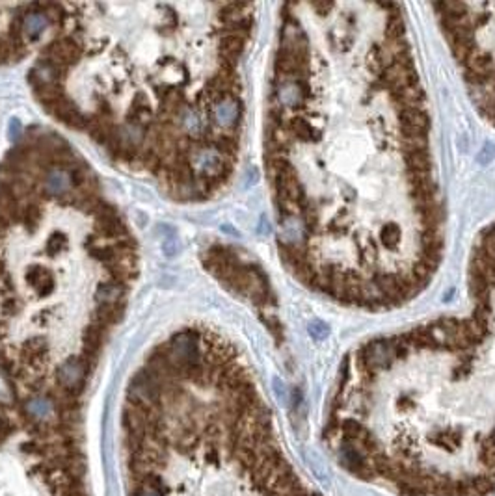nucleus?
I'll list each match as a JSON object with an SVG mask.
<instances>
[{
    "instance_id": "obj_17",
    "label": "nucleus",
    "mask_w": 495,
    "mask_h": 496,
    "mask_svg": "<svg viewBox=\"0 0 495 496\" xmlns=\"http://www.w3.org/2000/svg\"><path fill=\"white\" fill-rule=\"evenodd\" d=\"M19 309H21V303L15 296H4L0 299V316L2 318H12L17 314Z\"/></svg>"
},
{
    "instance_id": "obj_4",
    "label": "nucleus",
    "mask_w": 495,
    "mask_h": 496,
    "mask_svg": "<svg viewBox=\"0 0 495 496\" xmlns=\"http://www.w3.org/2000/svg\"><path fill=\"white\" fill-rule=\"evenodd\" d=\"M88 372H90V368L82 357H68L56 368V387L63 390L65 394L77 398L84 390Z\"/></svg>"
},
{
    "instance_id": "obj_6",
    "label": "nucleus",
    "mask_w": 495,
    "mask_h": 496,
    "mask_svg": "<svg viewBox=\"0 0 495 496\" xmlns=\"http://www.w3.org/2000/svg\"><path fill=\"white\" fill-rule=\"evenodd\" d=\"M82 56V45L71 38L69 34L60 35L54 41H51L45 49V58L47 62H51L52 65H56L58 69H62L68 73V69L71 65L79 62Z\"/></svg>"
},
{
    "instance_id": "obj_3",
    "label": "nucleus",
    "mask_w": 495,
    "mask_h": 496,
    "mask_svg": "<svg viewBox=\"0 0 495 496\" xmlns=\"http://www.w3.org/2000/svg\"><path fill=\"white\" fill-rule=\"evenodd\" d=\"M171 125L177 132L184 136L192 143H203L212 132V123L209 112L203 110L200 104H184L179 112L173 115Z\"/></svg>"
},
{
    "instance_id": "obj_2",
    "label": "nucleus",
    "mask_w": 495,
    "mask_h": 496,
    "mask_svg": "<svg viewBox=\"0 0 495 496\" xmlns=\"http://www.w3.org/2000/svg\"><path fill=\"white\" fill-rule=\"evenodd\" d=\"M187 163L196 181L205 188V193L217 192L228 181L233 171V160L223 157L217 147L203 143H192L187 154Z\"/></svg>"
},
{
    "instance_id": "obj_13",
    "label": "nucleus",
    "mask_w": 495,
    "mask_h": 496,
    "mask_svg": "<svg viewBox=\"0 0 495 496\" xmlns=\"http://www.w3.org/2000/svg\"><path fill=\"white\" fill-rule=\"evenodd\" d=\"M123 298H125V285H120V282H103L95 290L97 305L123 303Z\"/></svg>"
},
{
    "instance_id": "obj_1",
    "label": "nucleus",
    "mask_w": 495,
    "mask_h": 496,
    "mask_svg": "<svg viewBox=\"0 0 495 496\" xmlns=\"http://www.w3.org/2000/svg\"><path fill=\"white\" fill-rule=\"evenodd\" d=\"M162 426L182 459V496H320L285 456L253 383L222 389L217 411L184 418L179 435Z\"/></svg>"
},
{
    "instance_id": "obj_10",
    "label": "nucleus",
    "mask_w": 495,
    "mask_h": 496,
    "mask_svg": "<svg viewBox=\"0 0 495 496\" xmlns=\"http://www.w3.org/2000/svg\"><path fill=\"white\" fill-rule=\"evenodd\" d=\"M65 71L58 69L47 60H40L36 63L34 69L30 71V84L34 86V90H43L49 86H58L62 82Z\"/></svg>"
},
{
    "instance_id": "obj_8",
    "label": "nucleus",
    "mask_w": 495,
    "mask_h": 496,
    "mask_svg": "<svg viewBox=\"0 0 495 496\" xmlns=\"http://www.w3.org/2000/svg\"><path fill=\"white\" fill-rule=\"evenodd\" d=\"M73 177L69 170L62 166H51L49 170L43 171V193L47 198L65 201L73 193Z\"/></svg>"
},
{
    "instance_id": "obj_5",
    "label": "nucleus",
    "mask_w": 495,
    "mask_h": 496,
    "mask_svg": "<svg viewBox=\"0 0 495 496\" xmlns=\"http://www.w3.org/2000/svg\"><path fill=\"white\" fill-rule=\"evenodd\" d=\"M209 118L212 127L220 132H235L240 118H242V104L237 95H228L218 99L209 108Z\"/></svg>"
},
{
    "instance_id": "obj_9",
    "label": "nucleus",
    "mask_w": 495,
    "mask_h": 496,
    "mask_svg": "<svg viewBox=\"0 0 495 496\" xmlns=\"http://www.w3.org/2000/svg\"><path fill=\"white\" fill-rule=\"evenodd\" d=\"M26 282H29L30 290L38 296V298H47L54 292L56 288V279L49 268L45 266H30L26 270Z\"/></svg>"
},
{
    "instance_id": "obj_19",
    "label": "nucleus",
    "mask_w": 495,
    "mask_h": 496,
    "mask_svg": "<svg viewBox=\"0 0 495 496\" xmlns=\"http://www.w3.org/2000/svg\"><path fill=\"white\" fill-rule=\"evenodd\" d=\"M162 249H164V253L168 255V257H173V255L177 253V240L175 237H168L162 242Z\"/></svg>"
},
{
    "instance_id": "obj_12",
    "label": "nucleus",
    "mask_w": 495,
    "mask_h": 496,
    "mask_svg": "<svg viewBox=\"0 0 495 496\" xmlns=\"http://www.w3.org/2000/svg\"><path fill=\"white\" fill-rule=\"evenodd\" d=\"M159 79L164 88H179L187 82V69L182 67V63L175 60H168L164 65H160Z\"/></svg>"
},
{
    "instance_id": "obj_15",
    "label": "nucleus",
    "mask_w": 495,
    "mask_h": 496,
    "mask_svg": "<svg viewBox=\"0 0 495 496\" xmlns=\"http://www.w3.org/2000/svg\"><path fill=\"white\" fill-rule=\"evenodd\" d=\"M41 218H43V209H41L38 203H29L23 207V212H21V221H23L26 229L30 232L38 231V227L41 223Z\"/></svg>"
},
{
    "instance_id": "obj_7",
    "label": "nucleus",
    "mask_w": 495,
    "mask_h": 496,
    "mask_svg": "<svg viewBox=\"0 0 495 496\" xmlns=\"http://www.w3.org/2000/svg\"><path fill=\"white\" fill-rule=\"evenodd\" d=\"M15 24L24 43H34L52 26L51 19L47 17V13L41 10L40 4H32L26 12L21 13Z\"/></svg>"
},
{
    "instance_id": "obj_16",
    "label": "nucleus",
    "mask_w": 495,
    "mask_h": 496,
    "mask_svg": "<svg viewBox=\"0 0 495 496\" xmlns=\"http://www.w3.org/2000/svg\"><path fill=\"white\" fill-rule=\"evenodd\" d=\"M68 246H69L68 234L62 231H56V232H52L51 237L47 238L45 249H47V253L51 255V257H56V255L63 253V251L68 249Z\"/></svg>"
},
{
    "instance_id": "obj_14",
    "label": "nucleus",
    "mask_w": 495,
    "mask_h": 496,
    "mask_svg": "<svg viewBox=\"0 0 495 496\" xmlns=\"http://www.w3.org/2000/svg\"><path fill=\"white\" fill-rule=\"evenodd\" d=\"M121 316H123V303L99 305L93 312V323L103 327L114 326L121 320Z\"/></svg>"
},
{
    "instance_id": "obj_18",
    "label": "nucleus",
    "mask_w": 495,
    "mask_h": 496,
    "mask_svg": "<svg viewBox=\"0 0 495 496\" xmlns=\"http://www.w3.org/2000/svg\"><path fill=\"white\" fill-rule=\"evenodd\" d=\"M309 331H311V335H313L315 339L320 340L324 339V337H328V327H326V323H322V321H313L311 326H309Z\"/></svg>"
},
{
    "instance_id": "obj_11",
    "label": "nucleus",
    "mask_w": 495,
    "mask_h": 496,
    "mask_svg": "<svg viewBox=\"0 0 495 496\" xmlns=\"http://www.w3.org/2000/svg\"><path fill=\"white\" fill-rule=\"evenodd\" d=\"M127 121L140 125V127H143V129H148V127H151V125L155 123L153 108L149 106L148 97L143 95V93H136V95H134V99H132V106L131 110H129V119H127Z\"/></svg>"
},
{
    "instance_id": "obj_20",
    "label": "nucleus",
    "mask_w": 495,
    "mask_h": 496,
    "mask_svg": "<svg viewBox=\"0 0 495 496\" xmlns=\"http://www.w3.org/2000/svg\"><path fill=\"white\" fill-rule=\"evenodd\" d=\"M10 132H12L13 140H17L19 136H21V123H19V119H12V123H10Z\"/></svg>"
}]
</instances>
